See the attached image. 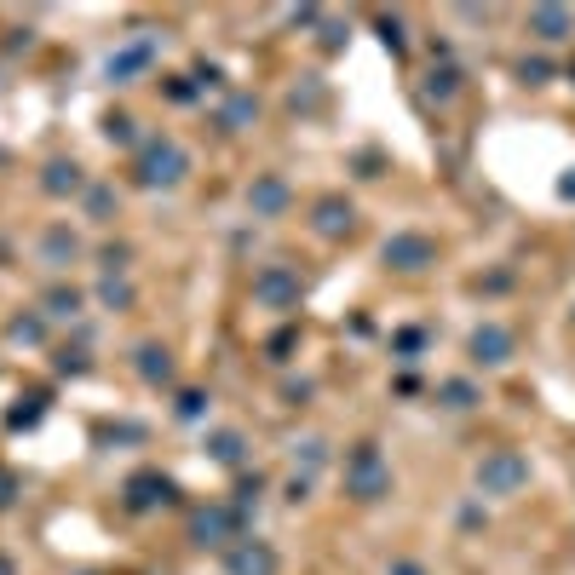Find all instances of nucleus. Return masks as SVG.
<instances>
[{
    "mask_svg": "<svg viewBox=\"0 0 575 575\" xmlns=\"http://www.w3.org/2000/svg\"><path fill=\"white\" fill-rule=\"evenodd\" d=\"M478 484H484V495H518L530 484V460H524L518 449H495V455L478 466Z\"/></svg>",
    "mask_w": 575,
    "mask_h": 575,
    "instance_id": "nucleus-1",
    "label": "nucleus"
},
{
    "mask_svg": "<svg viewBox=\"0 0 575 575\" xmlns=\"http://www.w3.org/2000/svg\"><path fill=\"white\" fill-rule=\"evenodd\" d=\"M385 489H392V472L380 466L375 443H363V449L351 455V495H357V501H380Z\"/></svg>",
    "mask_w": 575,
    "mask_h": 575,
    "instance_id": "nucleus-2",
    "label": "nucleus"
},
{
    "mask_svg": "<svg viewBox=\"0 0 575 575\" xmlns=\"http://www.w3.org/2000/svg\"><path fill=\"white\" fill-rule=\"evenodd\" d=\"M184 167H190V162H184V150L173 144V138H162V144L144 150V167H138V179H144V184H179Z\"/></svg>",
    "mask_w": 575,
    "mask_h": 575,
    "instance_id": "nucleus-3",
    "label": "nucleus"
},
{
    "mask_svg": "<svg viewBox=\"0 0 575 575\" xmlns=\"http://www.w3.org/2000/svg\"><path fill=\"white\" fill-rule=\"evenodd\" d=\"M431 259H438V247H431L426 236H414V230H403V236L385 242V265L392 271H426Z\"/></svg>",
    "mask_w": 575,
    "mask_h": 575,
    "instance_id": "nucleus-4",
    "label": "nucleus"
},
{
    "mask_svg": "<svg viewBox=\"0 0 575 575\" xmlns=\"http://www.w3.org/2000/svg\"><path fill=\"white\" fill-rule=\"evenodd\" d=\"M506 357H512V334L501 329V322H484V329H472V363L501 368Z\"/></svg>",
    "mask_w": 575,
    "mask_h": 575,
    "instance_id": "nucleus-5",
    "label": "nucleus"
},
{
    "mask_svg": "<svg viewBox=\"0 0 575 575\" xmlns=\"http://www.w3.org/2000/svg\"><path fill=\"white\" fill-rule=\"evenodd\" d=\"M351 225H357V208H351V201H339V196L317 201V230H322V236H346Z\"/></svg>",
    "mask_w": 575,
    "mask_h": 575,
    "instance_id": "nucleus-6",
    "label": "nucleus"
},
{
    "mask_svg": "<svg viewBox=\"0 0 575 575\" xmlns=\"http://www.w3.org/2000/svg\"><path fill=\"white\" fill-rule=\"evenodd\" d=\"M254 293H259V300H276V305H293V300H300V283H293L288 271H271V276L254 283Z\"/></svg>",
    "mask_w": 575,
    "mask_h": 575,
    "instance_id": "nucleus-7",
    "label": "nucleus"
},
{
    "mask_svg": "<svg viewBox=\"0 0 575 575\" xmlns=\"http://www.w3.org/2000/svg\"><path fill=\"white\" fill-rule=\"evenodd\" d=\"M530 29L541 41H564L570 35V12H558V6H535L530 12Z\"/></svg>",
    "mask_w": 575,
    "mask_h": 575,
    "instance_id": "nucleus-8",
    "label": "nucleus"
},
{
    "mask_svg": "<svg viewBox=\"0 0 575 575\" xmlns=\"http://www.w3.org/2000/svg\"><path fill=\"white\" fill-rule=\"evenodd\" d=\"M247 201H254V213H276V208H283V201H288V190H283V184H276V179H259L254 190H247Z\"/></svg>",
    "mask_w": 575,
    "mask_h": 575,
    "instance_id": "nucleus-9",
    "label": "nucleus"
},
{
    "mask_svg": "<svg viewBox=\"0 0 575 575\" xmlns=\"http://www.w3.org/2000/svg\"><path fill=\"white\" fill-rule=\"evenodd\" d=\"M230 570H236V575H271L276 564H271V552H265V547H242L236 558H230Z\"/></svg>",
    "mask_w": 575,
    "mask_h": 575,
    "instance_id": "nucleus-10",
    "label": "nucleus"
},
{
    "mask_svg": "<svg viewBox=\"0 0 575 575\" xmlns=\"http://www.w3.org/2000/svg\"><path fill=\"white\" fill-rule=\"evenodd\" d=\"M138 368H144V380H155V385L173 380V363H167V351H162V346H144V351H138Z\"/></svg>",
    "mask_w": 575,
    "mask_h": 575,
    "instance_id": "nucleus-11",
    "label": "nucleus"
},
{
    "mask_svg": "<svg viewBox=\"0 0 575 575\" xmlns=\"http://www.w3.org/2000/svg\"><path fill=\"white\" fill-rule=\"evenodd\" d=\"M46 190H58V196L81 190V167H75V162H52V167H46Z\"/></svg>",
    "mask_w": 575,
    "mask_h": 575,
    "instance_id": "nucleus-12",
    "label": "nucleus"
},
{
    "mask_svg": "<svg viewBox=\"0 0 575 575\" xmlns=\"http://www.w3.org/2000/svg\"><path fill=\"white\" fill-rule=\"evenodd\" d=\"M46 311H52V317H75V311H81V293H75V288H52V293H46Z\"/></svg>",
    "mask_w": 575,
    "mask_h": 575,
    "instance_id": "nucleus-13",
    "label": "nucleus"
},
{
    "mask_svg": "<svg viewBox=\"0 0 575 575\" xmlns=\"http://www.w3.org/2000/svg\"><path fill=\"white\" fill-rule=\"evenodd\" d=\"M438 397L449 403V409H472V403H478V392H472V385H466V380H449Z\"/></svg>",
    "mask_w": 575,
    "mask_h": 575,
    "instance_id": "nucleus-14",
    "label": "nucleus"
},
{
    "mask_svg": "<svg viewBox=\"0 0 575 575\" xmlns=\"http://www.w3.org/2000/svg\"><path fill=\"white\" fill-rule=\"evenodd\" d=\"M213 455H219V460H236V455H242V438H236V431H225V438H213Z\"/></svg>",
    "mask_w": 575,
    "mask_h": 575,
    "instance_id": "nucleus-15",
    "label": "nucleus"
},
{
    "mask_svg": "<svg viewBox=\"0 0 575 575\" xmlns=\"http://www.w3.org/2000/svg\"><path fill=\"white\" fill-rule=\"evenodd\" d=\"M421 346H426V334H421V329H409V334H397V351H403V357H414V351H421Z\"/></svg>",
    "mask_w": 575,
    "mask_h": 575,
    "instance_id": "nucleus-16",
    "label": "nucleus"
},
{
    "mask_svg": "<svg viewBox=\"0 0 575 575\" xmlns=\"http://www.w3.org/2000/svg\"><path fill=\"white\" fill-rule=\"evenodd\" d=\"M431 92H438V98H449V92H455V70H431Z\"/></svg>",
    "mask_w": 575,
    "mask_h": 575,
    "instance_id": "nucleus-17",
    "label": "nucleus"
},
{
    "mask_svg": "<svg viewBox=\"0 0 575 575\" xmlns=\"http://www.w3.org/2000/svg\"><path fill=\"white\" fill-rule=\"evenodd\" d=\"M547 75H552V70L541 64V58H535V64H530V58H524V81H530V87H541V81H547Z\"/></svg>",
    "mask_w": 575,
    "mask_h": 575,
    "instance_id": "nucleus-18",
    "label": "nucleus"
},
{
    "mask_svg": "<svg viewBox=\"0 0 575 575\" xmlns=\"http://www.w3.org/2000/svg\"><path fill=\"white\" fill-rule=\"evenodd\" d=\"M104 127H110V138H121V144H127V138H133V121H127V116H110V121H104Z\"/></svg>",
    "mask_w": 575,
    "mask_h": 575,
    "instance_id": "nucleus-19",
    "label": "nucleus"
},
{
    "mask_svg": "<svg viewBox=\"0 0 575 575\" xmlns=\"http://www.w3.org/2000/svg\"><path fill=\"white\" fill-rule=\"evenodd\" d=\"M201 403H208V397H201V392H190V397L179 403V414H184V421H196V414H201Z\"/></svg>",
    "mask_w": 575,
    "mask_h": 575,
    "instance_id": "nucleus-20",
    "label": "nucleus"
},
{
    "mask_svg": "<svg viewBox=\"0 0 575 575\" xmlns=\"http://www.w3.org/2000/svg\"><path fill=\"white\" fill-rule=\"evenodd\" d=\"M6 501H12V478L0 472V506H6Z\"/></svg>",
    "mask_w": 575,
    "mask_h": 575,
    "instance_id": "nucleus-21",
    "label": "nucleus"
},
{
    "mask_svg": "<svg viewBox=\"0 0 575 575\" xmlns=\"http://www.w3.org/2000/svg\"><path fill=\"white\" fill-rule=\"evenodd\" d=\"M392 575H426L421 564H392Z\"/></svg>",
    "mask_w": 575,
    "mask_h": 575,
    "instance_id": "nucleus-22",
    "label": "nucleus"
},
{
    "mask_svg": "<svg viewBox=\"0 0 575 575\" xmlns=\"http://www.w3.org/2000/svg\"><path fill=\"white\" fill-rule=\"evenodd\" d=\"M558 196H575V173H570L564 184H558Z\"/></svg>",
    "mask_w": 575,
    "mask_h": 575,
    "instance_id": "nucleus-23",
    "label": "nucleus"
},
{
    "mask_svg": "<svg viewBox=\"0 0 575 575\" xmlns=\"http://www.w3.org/2000/svg\"><path fill=\"white\" fill-rule=\"evenodd\" d=\"M0 575H12V564H6V558H0Z\"/></svg>",
    "mask_w": 575,
    "mask_h": 575,
    "instance_id": "nucleus-24",
    "label": "nucleus"
}]
</instances>
